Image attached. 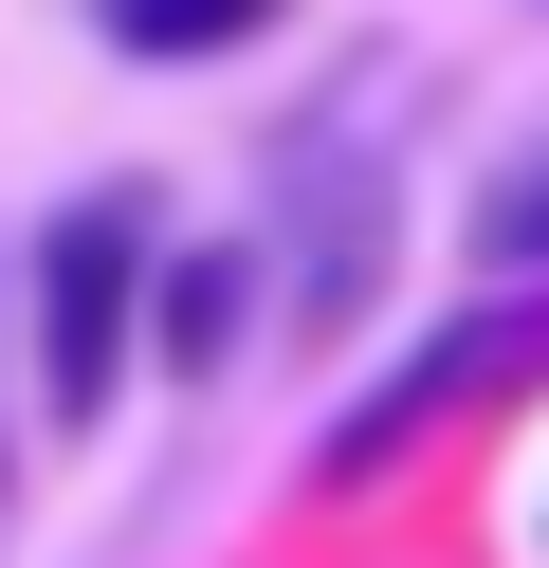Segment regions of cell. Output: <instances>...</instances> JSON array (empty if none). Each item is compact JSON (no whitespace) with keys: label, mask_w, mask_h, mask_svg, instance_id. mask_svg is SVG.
<instances>
[{"label":"cell","mask_w":549,"mask_h":568,"mask_svg":"<svg viewBox=\"0 0 549 568\" xmlns=\"http://www.w3.org/2000/svg\"><path fill=\"white\" fill-rule=\"evenodd\" d=\"M293 0H92V38L110 55H238V38H275Z\"/></svg>","instance_id":"obj_3"},{"label":"cell","mask_w":549,"mask_h":568,"mask_svg":"<svg viewBox=\"0 0 549 568\" xmlns=\"http://www.w3.org/2000/svg\"><path fill=\"white\" fill-rule=\"evenodd\" d=\"M238 331H256V257H238V239H183V257L146 275V348H165V385H202Z\"/></svg>","instance_id":"obj_2"},{"label":"cell","mask_w":549,"mask_h":568,"mask_svg":"<svg viewBox=\"0 0 549 568\" xmlns=\"http://www.w3.org/2000/svg\"><path fill=\"white\" fill-rule=\"evenodd\" d=\"M458 239H476V275H549V148H512L495 184H476Z\"/></svg>","instance_id":"obj_4"},{"label":"cell","mask_w":549,"mask_h":568,"mask_svg":"<svg viewBox=\"0 0 549 568\" xmlns=\"http://www.w3.org/2000/svg\"><path fill=\"white\" fill-rule=\"evenodd\" d=\"M146 275H165V239H146L129 184H73L55 221H37L19 312H37V422H55V440L110 422V385H129V348H146Z\"/></svg>","instance_id":"obj_1"}]
</instances>
